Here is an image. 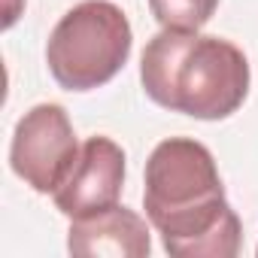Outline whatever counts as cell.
I'll list each match as a JSON object with an SVG mask.
<instances>
[{"label": "cell", "instance_id": "obj_2", "mask_svg": "<svg viewBox=\"0 0 258 258\" xmlns=\"http://www.w3.org/2000/svg\"><path fill=\"white\" fill-rule=\"evenodd\" d=\"M140 79L158 106L201 121H219L243 106L249 94V61L231 40L161 28L143 49Z\"/></svg>", "mask_w": 258, "mask_h": 258}, {"label": "cell", "instance_id": "obj_3", "mask_svg": "<svg viewBox=\"0 0 258 258\" xmlns=\"http://www.w3.org/2000/svg\"><path fill=\"white\" fill-rule=\"evenodd\" d=\"M134 46L131 22L109 0H82L61 16L46 43L52 79L67 91H91L115 79Z\"/></svg>", "mask_w": 258, "mask_h": 258}, {"label": "cell", "instance_id": "obj_5", "mask_svg": "<svg viewBox=\"0 0 258 258\" xmlns=\"http://www.w3.org/2000/svg\"><path fill=\"white\" fill-rule=\"evenodd\" d=\"M124 185V149L109 137H88L76 164L58 185L55 207L67 219H85L118 204Z\"/></svg>", "mask_w": 258, "mask_h": 258}, {"label": "cell", "instance_id": "obj_7", "mask_svg": "<svg viewBox=\"0 0 258 258\" xmlns=\"http://www.w3.org/2000/svg\"><path fill=\"white\" fill-rule=\"evenodd\" d=\"M219 7V0H149V10L161 28L201 31Z\"/></svg>", "mask_w": 258, "mask_h": 258}, {"label": "cell", "instance_id": "obj_6", "mask_svg": "<svg viewBox=\"0 0 258 258\" xmlns=\"http://www.w3.org/2000/svg\"><path fill=\"white\" fill-rule=\"evenodd\" d=\"M67 249L76 258H146L152 252V237L143 216L115 204L103 213L73 219L67 231Z\"/></svg>", "mask_w": 258, "mask_h": 258}, {"label": "cell", "instance_id": "obj_1", "mask_svg": "<svg viewBox=\"0 0 258 258\" xmlns=\"http://www.w3.org/2000/svg\"><path fill=\"white\" fill-rule=\"evenodd\" d=\"M143 207L173 258H234L240 252V219L225 201L216 158L191 137H170L152 149Z\"/></svg>", "mask_w": 258, "mask_h": 258}, {"label": "cell", "instance_id": "obj_4", "mask_svg": "<svg viewBox=\"0 0 258 258\" xmlns=\"http://www.w3.org/2000/svg\"><path fill=\"white\" fill-rule=\"evenodd\" d=\"M73 121L61 103H37L28 109L10 143V164L40 195H55L79 158Z\"/></svg>", "mask_w": 258, "mask_h": 258}, {"label": "cell", "instance_id": "obj_8", "mask_svg": "<svg viewBox=\"0 0 258 258\" xmlns=\"http://www.w3.org/2000/svg\"><path fill=\"white\" fill-rule=\"evenodd\" d=\"M255 252H258V249H255Z\"/></svg>", "mask_w": 258, "mask_h": 258}]
</instances>
